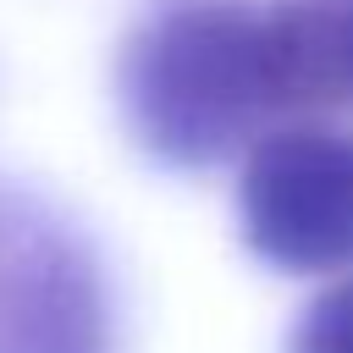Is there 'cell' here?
<instances>
[{"label":"cell","instance_id":"obj_1","mask_svg":"<svg viewBox=\"0 0 353 353\" xmlns=\"http://www.w3.org/2000/svg\"><path fill=\"white\" fill-rule=\"evenodd\" d=\"M121 105L165 165L226 160L270 110L259 0H154L121 50Z\"/></svg>","mask_w":353,"mask_h":353},{"label":"cell","instance_id":"obj_2","mask_svg":"<svg viewBox=\"0 0 353 353\" xmlns=\"http://www.w3.org/2000/svg\"><path fill=\"white\" fill-rule=\"evenodd\" d=\"M0 353H116L110 292L83 232L0 176Z\"/></svg>","mask_w":353,"mask_h":353},{"label":"cell","instance_id":"obj_3","mask_svg":"<svg viewBox=\"0 0 353 353\" xmlns=\"http://www.w3.org/2000/svg\"><path fill=\"white\" fill-rule=\"evenodd\" d=\"M248 248L292 276L353 265V132L281 127L248 143L237 182Z\"/></svg>","mask_w":353,"mask_h":353},{"label":"cell","instance_id":"obj_4","mask_svg":"<svg viewBox=\"0 0 353 353\" xmlns=\"http://www.w3.org/2000/svg\"><path fill=\"white\" fill-rule=\"evenodd\" d=\"M259 66L270 110H353V0H265Z\"/></svg>","mask_w":353,"mask_h":353},{"label":"cell","instance_id":"obj_5","mask_svg":"<svg viewBox=\"0 0 353 353\" xmlns=\"http://www.w3.org/2000/svg\"><path fill=\"white\" fill-rule=\"evenodd\" d=\"M287 353H353V276L331 281L298 320Z\"/></svg>","mask_w":353,"mask_h":353}]
</instances>
